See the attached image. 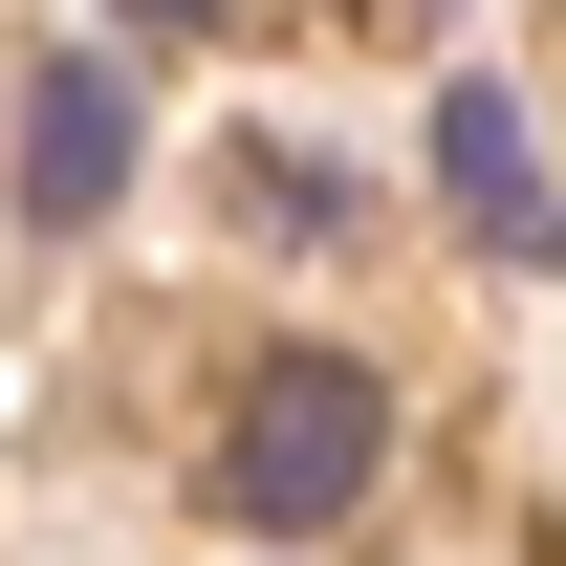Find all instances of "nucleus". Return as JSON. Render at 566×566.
<instances>
[{
	"label": "nucleus",
	"mask_w": 566,
	"mask_h": 566,
	"mask_svg": "<svg viewBox=\"0 0 566 566\" xmlns=\"http://www.w3.org/2000/svg\"><path fill=\"white\" fill-rule=\"evenodd\" d=\"M392 480V392H370L349 349H262L240 370V415H218V523H283V545H305V523H349V501Z\"/></svg>",
	"instance_id": "obj_1"
},
{
	"label": "nucleus",
	"mask_w": 566,
	"mask_h": 566,
	"mask_svg": "<svg viewBox=\"0 0 566 566\" xmlns=\"http://www.w3.org/2000/svg\"><path fill=\"white\" fill-rule=\"evenodd\" d=\"M109 22H153V44H197V22H218V0H109Z\"/></svg>",
	"instance_id": "obj_4"
},
{
	"label": "nucleus",
	"mask_w": 566,
	"mask_h": 566,
	"mask_svg": "<svg viewBox=\"0 0 566 566\" xmlns=\"http://www.w3.org/2000/svg\"><path fill=\"white\" fill-rule=\"evenodd\" d=\"M436 197H458V240H501V262H566V175L523 153L501 87H436Z\"/></svg>",
	"instance_id": "obj_2"
},
{
	"label": "nucleus",
	"mask_w": 566,
	"mask_h": 566,
	"mask_svg": "<svg viewBox=\"0 0 566 566\" xmlns=\"http://www.w3.org/2000/svg\"><path fill=\"white\" fill-rule=\"evenodd\" d=\"M109 175H132L109 66H44V87H22V218H44V240H87V218H109Z\"/></svg>",
	"instance_id": "obj_3"
}]
</instances>
